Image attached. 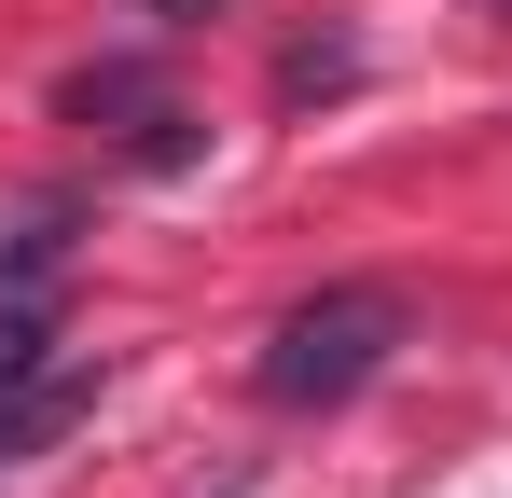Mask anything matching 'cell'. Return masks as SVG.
<instances>
[{
	"mask_svg": "<svg viewBox=\"0 0 512 498\" xmlns=\"http://www.w3.org/2000/svg\"><path fill=\"white\" fill-rule=\"evenodd\" d=\"M499 14H512V0H499Z\"/></svg>",
	"mask_w": 512,
	"mask_h": 498,
	"instance_id": "cell-4",
	"label": "cell"
},
{
	"mask_svg": "<svg viewBox=\"0 0 512 498\" xmlns=\"http://www.w3.org/2000/svg\"><path fill=\"white\" fill-rule=\"evenodd\" d=\"M388 346H402V291H388V277H333V291H305L291 319L263 332L250 388L277 415H333V402H360V388L388 374Z\"/></svg>",
	"mask_w": 512,
	"mask_h": 498,
	"instance_id": "cell-1",
	"label": "cell"
},
{
	"mask_svg": "<svg viewBox=\"0 0 512 498\" xmlns=\"http://www.w3.org/2000/svg\"><path fill=\"white\" fill-rule=\"evenodd\" d=\"M153 14H167V28H194V0H153Z\"/></svg>",
	"mask_w": 512,
	"mask_h": 498,
	"instance_id": "cell-3",
	"label": "cell"
},
{
	"mask_svg": "<svg viewBox=\"0 0 512 498\" xmlns=\"http://www.w3.org/2000/svg\"><path fill=\"white\" fill-rule=\"evenodd\" d=\"M84 402H97V360H28V374H0V457L56 443Z\"/></svg>",
	"mask_w": 512,
	"mask_h": 498,
	"instance_id": "cell-2",
	"label": "cell"
}]
</instances>
